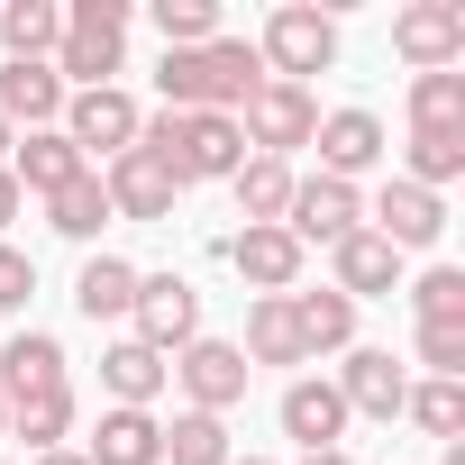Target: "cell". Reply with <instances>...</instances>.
Masks as SVG:
<instances>
[{"instance_id":"cell-1","label":"cell","mask_w":465,"mask_h":465,"mask_svg":"<svg viewBox=\"0 0 465 465\" xmlns=\"http://www.w3.org/2000/svg\"><path fill=\"white\" fill-rule=\"evenodd\" d=\"M155 92H164V110H219V119H238L265 92V64H256L247 37H210L192 55H164L155 64Z\"/></svg>"},{"instance_id":"cell-2","label":"cell","mask_w":465,"mask_h":465,"mask_svg":"<svg viewBox=\"0 0 465 465\" xmlns=\"http://www.w3.org/2000/svg\"><path fill=\"white\" fill-rule=\"evenodd\" d=\"M137 146H155V155L173 164V183H228V173L247 164L238 119H219V110H155V119L137 128Z\"/></svg>"},{"instance_id":"cell-3","label":"cell","mask_w":465,"mask_h":465,"mask_svg":"<svg viewBox=\"0 0 465 465\" xmlns=\"http://www.w3.org/2000/svg\"><path fill=\"white\" fill-rule=\"evenodd\" d=\"M128 64V0H74L64 10V46H55V83L64 92H101Z\"/></svg>"},{"instance_id":"cell-4","label":"cell","mask_w":465,"mask_h":465,"mask_svg":"<svg viewBox=\"0 0 465 465\" xmlns=\"http://www.w3.org/2000/svg\"><path fill=\"white\" fill-rule=\"evenodd\" d=\"M256 64H265V83H311V74H329V64H338V19L311 10V0H283V10L265 19V37H256Z\"/></svg>"},{"instance_id":"cell-5","label":"cell","mask_w":465,"mask_h":465,"mask_svg":"<svg viewBox=\"0 0 465 465\" xmlns=\"http://www.w3.org/2000/svg\"><path fill=\"white\" fill-rule=\"evenodd\" d=\"M311 128H320V92H311V83H265V92L238 110L247 155H283V164H292V146H311Z\"/></svg>"},{"instance_id":"cell-6","label":"cell","mask_w":465,"mask_h":465,"mask_svg":"<svg viewBox=\"0 0 465 465\" xmlns=\"http://www.w3.org/2000/svg\"><path fill=\"white\" fill-rule=\"evenodd\" d=\"M55 128L74 137V155H83V164H92V155L110 164V155H128V146H137V128H146V110H137V101H128L119 83H101V92H74Z\"/></svg>"},{"instance_id":"cell-7","label":"cell","mask_w":465,"mask_h":465,"mask_svg":"<svg viewBox=\"0 0 465 465\" xmlns=\"http://www.w3.org/2000/svg\"><path fill=\"white\" fill-rule=\"evenodd\" d=\"M283 228H292L302 256H311V247H338V238H356V228H365V192H356V183H329V173H302Z\"/></svg>"},{"instance_id":"cell-8","label":"cell","mask_w":465,"mask_h":465,"mask_svg":"<svg viewBox=\"0 0 465 465\" xmlns=\"http://www.w3.org/2000/svg\"><path fill=\"white\" fill-rule=\"evenodd\" d=\"M247 356L238 347H228V338H192L183 356H173V383H183V411H210V420H228V411H238L247 401Z\"/></svg>"},{"instance_id":"cell-9","label":"cell","mask_w":465,"mask_h":465,"mask_svg":"<svg viewBox=\"0 0 465 465\" xmlns=\"http://www.w3.org/2000/svg\"><path fill=\"white\" fill-rule=\"evenodd\" d=\"M392 55L411 74H456V55H465V0H411V10H392Z\"/></svg>"},{"instance_id":"cell-10","label":"cell","mask_w":465,"mask_h":465,"mask_svg":"<svg viewBox=\"0 0 465 465\" xmlns=\"http://www.w3.org/2000/svg\"><path fill=\"white\" fill-rule=\"evenodd\" d=\"M128 320H137V347H155V356H183V347L201 338V292H192L183 274H137V302H128Z\"/></svg>"},{"instance_id":"cell-11","label":"cell","mask_w":465,"mask_h":465,"mask_svg":"<svg viewBox=\"0 0 465 465\" xmlns=\"http://www.w3.org/2000/svg\"><path fill=\"white\" fill-rule=\"evenodd\" d=\"M101 192H110V219H173V201H183V183H173V164L155 146L110 155L101 164Z\"/></svg>"},{"instance_id":"cell-12","label":"cell","mask_w":465,"mask_h":465,"mask_svg":"<svg viewBox=\"0 0 465 465\" xmlns=\"http://www.w3.org/2000/svg\"><path fill=\"white\" fill-rule=\"evenodd\" d=\"M329 383H338L347 420H401V401H411V365L392 347H347V365Z\"/></svg>"},{"instance_id":"cell-13","label":"cell","mask_w":465,"mask_h":465,"mask_svg":"<svg viewBox=\"0 0 465 465\" xmlns=\"http://www.w3.org/2000/svg\"><path fill=\"white\" fill-rule=\"evenodd\" d=\"M365 228H374V238H383L392 256H420V247H438V238H447V201L392 173V183L374 192V210H365Z\"/></svg>"},{"instance_id":"cell-14","label":"cell","mask_w":465,"mask_h":465,"mask_svg":"<svg viewBox=\"0 0 465 465\" xmlns=\"http://www.w3.org/2000/svg\"><path fill=\"white\" fill-rule=\"evenodd\" d=\"M311 146H320V173H329V183H356V173H374V164L392 155V137H383L374 110H329V119L311 128Z\"/></svg>"},{"instance_id":"cell-15","label":"cell","mask_w":465,"mask_h":465,"mask_svg":"<svg viewBox=\"0 0 465 465\" xmlns=\"http://www.w3.org/2000/svg\"><path fill=\"white\" fill-rule=\"evenodd\" d=\"M228 265H238V283L265 302V292H302V247H292V228H238L228 238Z\"/></svg>"},{"instance_id":"cell-16","label":"cell","mask_w":465,"mask_h":465,"mask_svg":"<svg viewBox=\"0 0 465 465\" xmlns=\"http://www.w3.org/2000/svg\"><path fill=\"white\" fill-rule=\"evenodd\" d=\"M74 374H64V338L55 329H19L10 347H0V401H37V392H64Z\"/></svg>"},{"instance_id":"cell-17","label":"cell","mask_w":465,"mask_h":465,"mask_svg":"<svg viewBox=\"0 0 465 465\" xmlns=\"http://www.w3.org/2000/svg\"><path fill=\"white\" fill-rule=\"evenodd\" d=\"M329 265H338V283H329V292H347V302H392L411 256H392L374 228H356V238H338V247H329Z\"/></svg>"},{"instance_id":"cell-18","label":"cell","mask_w":465,"mask_h":465,"mask_svg":"<svg viewBox=\"0 0 465 465\" xmlns=\"http://www.w3.org/2000/svg\"><path fill=\"white\" fill-rule=\"evenodd\" d=\"M83 173H92V164L74 155V137H64V128H28V137L10 146V183H19L28 201H55V192H64V183H83Z\"/></svg>"},{"instance_id":"cell-19","label":"cell","mask_w":465,"mask_h":465,"mask_svg":"<svg viewBox=\"0 0 465 465\" xmlns=\"http://www.w3.org/2000/svg\"><path fill=\"white\" fill-rule=\"evenodd\" d=\"M283 438H292L302 456H320V447H338V438H347V401H338V383H329V374L283 383Z\"/></svg>"},{"instance_id":"cell-20","label":"cell","mask_w":465,"mask_h":465,"mask_svg":"<svg viewBox=\"0 0 465 465\" xmlns=\"http://www.w3.org/2000/svg\"><path fill=\"white\" fill-rule=\"evenodd\" d=\"M164 383H173V356H155V347H137V338H119V347L101 356V392H110V411H155Z\"/></svg>"},{"instance_id":"cell-21","label":"cell","mask_w":465,"mask_h":465,"mask_svg":"<svg viewBox=\"0 0 465 465\" xmlns=\"http://www.w3.org/2000/svg\"><path fill=\"white\" fill-rule=\"evenodd\" d=\"M83 465H164V420L155 411H101L83 438Z\"/></svg>"},{"instance_id":"cell-22","label":"cell","mask_w":465,"mask_h":465,"mask_svg":"<svg viewBox=\"0 0 465 465\" xmlns=\"http://www.w3.org/2000/svg\"><path fill=\"white\" fill-rule=\"evenodd\" d=\"M64 101H74V92L55 83V64H0V119H10L19 137H28V128H55Z\"/></svg>"},{"instance_id":"cell-23","label":"cell","mask_w":465,"mask_h":465,"mask_svg":"<svg viewBox=\"0 0 465 465\" xmlns=\"http://www.w3.org/2000/svg\"><path fill=\"white\" fill-rule=\"evenodd\" d=\"M283 302H292L302 356H347V347H356V302H347V292H283Z\"/></svg>"},{"instance_id":"cell-24","label":"cell","mask_w":465,"mask_h":465,"mask_svg":"<svg viewBox=\"0 0 465 465\" xmlns=\"http://www.w3.org/2000/svg\"><path fill=\"white\" fill-rule=\"evenodd\" d=\"M228 183H238V210H247V228H283V210H292V183H302V173H292L283 155H247Z\"/></svg>"},{"instance_id":"cell-25","label":"cell","mask_w":465,"mask_h":465,"mask_svg":"<svg viewBox=\"0 0 465 465\" xmlns=\"http://www.w3.org/2000/svg\"><path fill=\"white\" fill-rule=\"evenodd\" d=\"M0 46H10V64H55L64 10L55 0H10V10H0Z\"/></svg>"},{"instance_id":"cell-26","label":"cell","mask_w":465,"mask_h":465,"mask_svg":"<svg viewBox=\"0 0 465 465\" xmlns=\"http://www.w3.org/2000/svg\"><path fill=\"white\" fill-rule=\"evenodd\" d=\"M456 173H465V128H411V137H401V183L447 192Z\"/></svg>"},{"instance_id":"cell-27","label":"cell","mask_w":465,"mask_h":465,"mask_svg":"<svg viewBox=\"0 0 465 465\" xmlns=\"http://www.w3.org/2000/svg\"><path fill=\"white\" fill-rule=\"evenodd\" d=\"M247 365H311L302 356V329H292V302L283 292H265V302H247V347H238Z\"/></svg>"},{"instance_id":"cell-28","label":"cell","mask_w":465,"mask_h":465,"mask_svg":"<svg viewBox=\"0 0 465 465\" xmlns=\"http://www.w3.org/2000/svg\"><path fill=\"white\" fill-rule=\"evenodd\" d=\"M128 302H137V265L128 256H92L83 283H74V311L83 320H128Z\"/></svg>"},{"instance_id":"cell-29","label":"cell","mask_w":465,"mask_h":465,"mask_svg":"<svg viewBox=\"0 0 465 465\" xmlns=\"http://www.w3.org/2000/svg\"><path fill=\"white\" fill-rule=\"evenodd\" d=\"M46 228H55V238H74V247H92L101 228H110V192H101V173L64 183V192L46 201Z\"/></svg>"},{"instance_id":"cell-30","label":"cell","mask_w":465,"mask_h":465,"mask_svg":"<svg viewBox=\"0 0 465 465\" xmlns=\"http://www.w3.org/2000/svg\"><path fill=\"white\" fill-rule=\"evenodd\" d=\"M155 37H164V55H192V46H210V37H228V19H219V0H155Z\"/></svg>"},{"instance_id":"cell-31","label":"cell","mask_w":465,"mask_h":465,"mask_svg":"<svg viewBox=\"0 0 465 465\" xmlns=\"http://www.w3.org/2000/svg\"><path fill=\"white\" fill-rule=\"evenodd\" d=\"M10 438H28V456H55V447L74 438V383H64V392L19 401V411H10Z\"/></svg>"},{"instance_id":"cell-32","label":"cell","mask_w":465,"mask_h":465,"mask_svg":"<svg viewBox=\"0 0 465 465\" xmlns=\"http://www.w3.org/2000/svg\"><path fill=\"white\" fill-rule=\"evenodd\" d=\"M164 465H228V420H210V411H173V429H164Z\"/></svg>"},{"instance_id":"cell-33","label":"cell","mask_w":465,"mask_h":465,"mask_svg":"<svg viewBox=\"0 0 465 465\" xmlns=\"http://www.w3.org/2000/svg\"><path fill=\"white\" fill-rule=\"evenodd\" d=\"M401 420H420L429 438H447V447H456V429H465V383H447V374H429V383H411V401H401Z\"/></svg>"},{"instance_id":"cell-34","label":"cell","mask_w":465,"mask_h":465,"mask_svg":"<svg viewBox=\"0 0 465 465\" xmlns=\"http://www.w3.org/2000/svg\"><path fill=\"white\" fill-rule=\"evenodd\" d=\"M411 128H465V74H411Z\"/></svg>"},{"instance_id":"cell-35","label":"cell","mask_w":465,"mask_h":465,"mask_svg":"<svg viewBox=\"0 0 465 465\" xmlns=\"http://www.w3.org/2000/svg\"><path fill=\"white\" fill-rule=\"evenodd\" d=\"M411 311H420V329H465V274L456 265H429L411 283Z\"/></svg>"},{"instance_id":"cell-36","label":"cell","mask_w":465,"mask_h":465,"mask_svg":"<svg viewBox=\"0 0 465 465\" xmlns=\"http://www.w3.org/2000/svg\"><path fill=\"white\" fill-rule=\"evenodd\" d=\"M411 356H420L429 374H447V383H456V374H465V329H420V338H411Z\"/></svg>"},{"instance_id":"cell-37","label":"cell","mask_w":465,"mask_h":465,"mask_svg":"<svg viewBox=\"0 0 465 465\" xmlns=\"http://www.w3.org/2000/svg\"><path fill=\"white\" fill-rule=\"evenodd\" d=\"M28 292H37V265L19 247H0V311H28Z\"/></svg>"},{"instance_id":"cell-38","label":"cell","mask_w":465,"mask_h":465,"mask_svg":"<svg viewBox=\"0 0 465 465\" xmlns=\"http://www.w3.org/2000/svg\"><path fill=\"white\" fill-rule=\"evenodd\" d=\"M19 210H28V192H19V183H10V164H0V228H10V219H19Z\"/></svg>"},{"instance_id":"cell-39","label":"cell","mask_w":465,"mask_h":465,"mask_svg":"<svg viewBox=\"0 0 465 465\" xmlns=\"http://www.w3.org/2000/svg\"><path fill=\"white\" fill-rule=\"evenodd\" d=\"M28 465H83V447H55V456H28Z\"/></svg>"},{"instance_id":"cell-40","label":"cell","mask_w":465,"mask_h":465,"mask_svg":"<svg viewBox=\"0 0 465 465\" xmlns=\"http://www.w3.org/2000/svg\"><path fill=\"white\" fill-rule=\"evenodd\" d=\"M302 465H356V456H347V447H320V456H302Z\"/></svg>"},{"instance_id":"cell-41","label":"cell","mask_w":465,"mask_h":465,"mask_svg":"<svg viewBox=\"0 0 465 465\" xmlns=\"http://www.w3.org/2000/svg\"><path fill=\"white\" fill-rule=\"evenodd\" d=\"M10 146H19V128H10V119H0V164H10Z\"/></svg>"},{"instance_id":"cell-42","label":"cell","mask_w":465,"mask_h":465,"mask_svg":"<svg viewBox=\"0 0 465 465\" xmlns=\"http://www.w3.org/2000/svg\"><path fill=\"white\" fill-rule=\"evenodd\" d=\"M438 465H465V438H456V447H447V456H438Z\"/></svg>"},{"instance_id":"cell-43","label":"cell","mask_w":465,"mask_h":465,"mask_svg":"<svg viewBox=\"0 0 465 465\" xmlns=\"http://www.w3.org/2000/svg\"><path fill=\"white\" fill-rule=\"evenodd\" d=\"M228 465H274V456H228Z\"/></svg>"},{"instance_id":"cell-44","label":"cell","mask_w":465,"mask_h":465,"mask_svg":"<svg viewBox=\"0 0 465 465\" xmlns=\"http://www.w3.org/2000/svg\"><path fill=\"white\" fill-rule=\"evenodd\" d=\"M0 438H10V401H0Z\"/></svg>"}]
</instances>
